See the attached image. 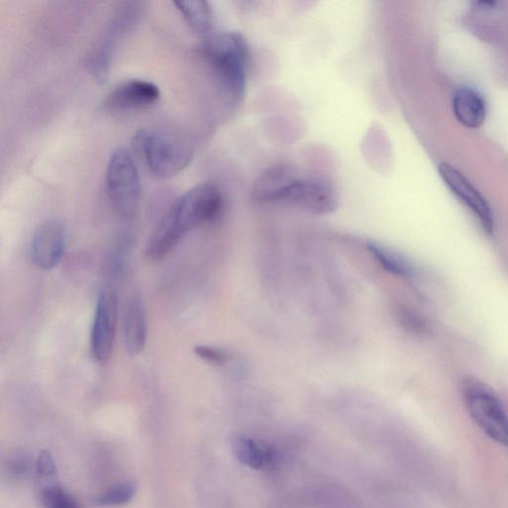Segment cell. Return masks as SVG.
Listing matches in <instances>:
<instances>
[{
	"label": "cell",
	"mask_w": 508,
	"mask_h": 508,
	"mask_svg": "<svg viewBox=\"0 0 508 508\" xmlns=\"http://www.w3.org/2000/svg\"><path fill=\"white\" fill-rule=\"evenodd\" d=\"M106 184L108 199L116 213L123 218H131L139 206L141 182L129 150L122 147L113 150L106 166Z\"/></svg>",
	"instance_id": "4"
},
{
	"label": "cell",
	"mask_w": 508,
	"mask_h": 508,
	"mask_svg": "<svg viewBox=\"0 0 508 508\" xmlns=\"http://www.w3.org/2000/svg\"><path fill=\"white\" fill-rule=\"evenodd\" d=\"M138 489L137 482L127 481L121 482L104 491L95 498L98 506H121L130 503L137 496Z\"/></svg>",
	"instance_id": "17"
},
{
	"label": "cell",
	"mask_w": 508,
	"mask_h": 508,
	"mask_svg": "<svg viewBox=\"0 0 508 508\" xmlns=\"http://www.w3.org/2000/svg\"><path fill=\"white\" fill-rule=\"evenodd\" d=\"M279 202L316 215L334 213L338 207L336 190L329 182L297 176L283 191Z\"/></svg>",
	"instance_id": "6"
},
{
	"label": "cell",
	"mask_w": 508,
	"mask_h": 508,
	"mask_svg": "<svg viewBox=\"0 0 508 508\" xmlns=\"http://www.w3.org/2000/svg\"><path fill=\"white\" fill-rule=\"evenodd\" d=\"M147 330L145 305L139 297H132L127 305L123 318L124 347L129 355L137 356L145 351Z\"/></svg>",
	"instance_id": "12"
},
{
	"label": "cell",
	"mask_w": 508,
	"mask_h": 508,
	"mask_svg": "<svg viewBox=\"0 0 508 508\" xmlns=\"http://www.w3.org/2000/svg\"><path fill=\"white\" fill-rule=\"evenodd\" d=\"M39 495L43 508H79L76 498L60 484L41 489Z\"/></svg>",
	"instance_id": "19"
},
{
	"label": "cell",
	"mask_w": 508,
	"mask_h": 508,
	"mask_svg": "<svg viewBox=\"0 0 508 508\" xmlns=\"http://www.w3.org/2000/svg\"><path fill=\"white\" fill-rule=\"evenodd\" d=\"M119 301L113 290H105L98 298L90 348L95 360L105 363L113 353L116 326H118Z\"/></svg>",
	"instance_id": "7"
},
{
	"label": "cell",
	"mask_w": 508,
	"mask_h": 508,
	"mask_svg": "<svg viewBox=\"0 0 508 508\" xmlns=\"http://www.w3.org/2000/svg\"><path fill=\"white\" fill-rule=\"evenodd\" d=\"M35 480L38 491L59 484L57 464L51 453L43 451L35 465Z\"/></svg>",
	"instance_id": "18"
},
{
	"label": "cell",
	"mask_w": 508,
	"mask_h": 508,
	"mask_svg": "<svg viewBox=\"0 0 508 508\" xmlns=\"http://www.w3.org/2000/svg\"><path fill=\"white\" fill-rule=\"evenodd\" d=\"M33 465L27 455L16 454L8 460L6 471L12 478H23L28 476Z\"/></svg>",
	"instance_id": "22"
},
{
	"label": "cell",
	"mask_w": 508,
	"mask_h": 508,
	"mask_svg": "<svg viewBox=\"0 0 508 508\" xmlns=\"http://www.w3.org/2000/svg\"><path fill=\"white\" fill-rule=\"evenodd\" d=\"M133 149L153 176L169 179L188 168L194 149L176 133L160 129H143L132 139Z\"/></svg>",
	"instance_id": "3"
},
{
	"label": "cell",
	"mask_w": 508,
	"mask_h": 508,
	"mask_svg": "<svg viewBox=\"0 0 508 508\" xmlns=\"http://www.w3.org/2000/svg\"><path fill=\"white\" fill-rule=\"evenodd\" d=\"M396 316L399 324H401L402 327L406 331L421 334V332L427 329L426 324H425L420 316L416 314L414 311L408 309V308L399 307Z\"/></svg>",
	"instance_id": "20"
},
{
	"label": "cell",
	"mask_w": 508,
	"mask_h": 508,
	"mask_svg": "<svg viewBox=\"0 0 508 508\" xmlns=\"http://www.w3.org/2000/svg\"><path fill=\"white\" fill-rule=\"evenodd\" d=\"M223 207L221 190L210 183L185 191L172 204L150 236L146 246L148 260H163L189 231L218 218Z\"/></svg>",
	"instance_id": "1"
},
{
	"label": "cell",
	"mask_w": 508,
	"mask_h": 508,
	"mask_svg": "<svg viewBox=\"0 0 508 508\" xmlns=\"http://www.w3.org/2000/svg\"><path fill=\"white\" fill-rule=\"evenodd\" d=\"M438 171L445 185L476 216L481 228L488 236L493 235L496 228L495 216L486 198L452 165L441 163Z\"/></svg>",
	"instance_id": "8"
},
{
	"label": "cell",
	"mask_w": 508,
	"mask_h": 508,
	"mask_svg": "<svg viewBox=\"0 0 508 508\" xmlns=\"http://www.w3.org/2000/svg\"><path fill=\"white\" fill-rule=\"evenodd\" d=\"M368 251L380 268L393 276L404 279H410L415 276L412 263L395 249L371 241L368 243Z\"/></svg>",
	"instance_id": "16"
},
{
	"label": "cell",
	"mask_w": 508,
	"mask_h": 508,
	"mask_svg": "<svg viewBox=\"0 0 508 508\" xmlns=\"http://www.w3.org/2000/svg\"><path fill=\"white\" fill-rule=\"evenodd\" d=\"M216 80L231 103H239L246 88L248 46L238 32L214 33L201 49Z\"/></svg>",
	"instance_id": "2"
},
{
	"label": "cell",
	"mask_w": 508,
	"mask_h": 508,
	"mask_svg": "<svg viewBox=\"0 0 508 508\" xmlns=\"http://www.w3.org/2000/svg\"><path fill=\"white\" fill-rule=\"evenodd\" d=\"M194 352L199 359L212 365L222 366L230 360V355L220 348L198 345Z\"/></svg>",
	"instance_id": "21"
},
{
	"label": "cell",
	"mask_w": 508,
	"mask_h": 508,
	"mask_svg": "<svg viewBox=\"0 0 508 508\" xmlns=\"http://www.w3.org/2000/svg\"><path fill=\"white\" fill-rule=\"evenodd\" d=\"M173 4L190 25V27L206 39L214 35L215 18L207 2H174Z\"/></svg>",
	"instance_id": "15"
},
{
	"label": "cell",
	"mask_w": 508,
	"mask_h": 508,
	"mask_svg": "<svg viewBox=\"0 0 508 508\" xmlns=\"http://www.w3.org/2000/svg\"><path fill=\"white\" fill-rule=\"evenodd\" d=\"M160 90L143 79L127 80L116 86L106 98V106L116 111H140L152 107L160 99Z\"/></svg>",
	"instance_id": "10"
},
{
	"label": "cell",
	"mask_w": 508,
	"mask_h": 508,
	"mask_svg": "<svg viewBox=\"0 0 508 508\" xmlns=\"http://www.w3.org/2000/svg\"><path fill=\"white\" fill-rule=\"evenodd\" d=\"M455 118L466 129H479L487 118V105L484 98L476 90L461 87L453 98Z\"/></svg>",
	"instance_id": "13"
},
{
	"label": "cell",
	"mask_w": 508,
	"mask_h": 508,
	"mask_svg": "<svg viewBox=\"0 0 508 508\" xmlns=\"http://www.w3.org/2000/svg\"><path fill=\"white\" fill-rule=\"evenodd\" d=\"M231 449L240 464L254 470L266 469L273 460V451L268 444L246 436L233 439Z\"/></svg>",
	"instance_id": "14"
},
{
	"label": "cell",
	"mask_w": 508,
	"mask_h": 508,
	"mask_svg": "<svg viewBox=\"0 0 508 508\" xmlns=\"http://www.w3.org/2000/svg\"><path fill=\"white\" fill-rule=\"evenodd\" d=\"M465 401L472 419L496 443L508 447V416L501 402L478 382L465 386Z\"/></svg>",
	"instance_id": "5"
},
{
	"label": "cell",
	"mask_w": 508,
	"mask_h": 508,
	"mask_svg": "<svg viewBox=\"0 0 508 508\" xmlns=\"http://www.w3.org/2000/svg\"><path fill=\"white\" fill-rule=\"evenodd\" d=\"M66 233L63 224L55 220L41 223L33 233L30 258L36 268L50 270L62 262L66 252Z\"/></svg>",
	"instance_id": "9"
},
{
	"label": "cell",
	"mask_w": 508,
	"mask_h": 508,
	"mask_svg": "<svg viewBox=\"0 0 508 508\" xmlns=\"http://www.w3.org/2000/svg\"><path fill=\"white\" fill-rule=\"evenodd\" d=\"M137 18L138 10L137 4L123 7L118 14L114 15V19L110 24V28H108L101 44L98 45L97 51L91 56L90 69L97 78H105L108 71V66L111 63L114 47L118 45L119 40L131 27V25L137 21Z\"/></svg>",
	"instance_id": "11"
}]
</instances>
